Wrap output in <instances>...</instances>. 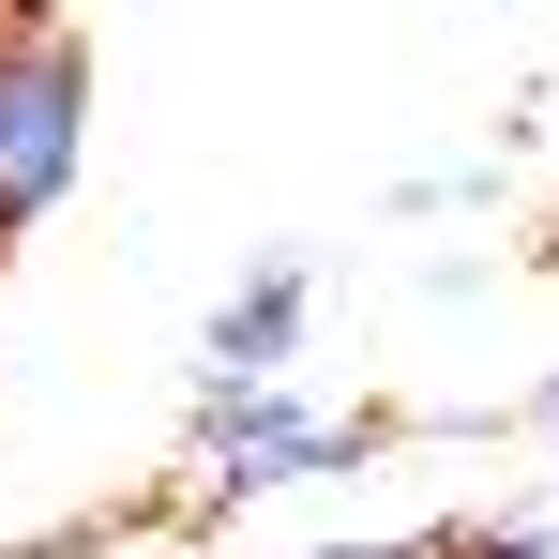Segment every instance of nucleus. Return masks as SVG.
<instances>
[{"instance_id":"f257e3e1","label":"nucleus","mask_w":559,"mask_h":559,"mask_svg":"<svg viewBox=\"0 0 559 559\" xmlns=\"http://www.w3.org/2000/svg\"><path fill=\"white\" fill-rule=\"evenodd\" d=\"M182 439H197V499H273V484H318V468H364L378 439H393V408H302V393H212L197 378V408H182Z\"/></svg>"},{"instance_id":"f03ea898","label":"nucleus","mask_w":559,"mask_h":559,"mask_svg":"<svg viewBox=\"0 0 559 559\" xmlns=\"http://www.w3.org/2000/svg\"><path fill=\"white\" fill-rule=\"evenodd\" d=\"M92 167V61L76 31H0V227H46Z\"/></svg>"},{"instance_id":"7ed1b4c3","label":"nucleus","mask_w":559,"mask_h":559,"mask_svg":"<svg viewBox=\"0 0 559 559\" xmlns=\"http://www.w3.org/2000/svg\"><path fill=\"white\" fill-rule=\"evenodd\" d=\"M302 318H318V258H302V242H273L258 273H242L212 318H197V378H212V393H287V364H302Z\"/></svg>"},{"instance_id":"20e7f679","label":"nucleus","mask_w":559,"mask_h":559,"mask_svg":"<svg viewBox=\"0 0 559 559\" xmlns=\"http://www.w3.org/2000/svg\"><path fill=\"white\" fill-rule=\"evenodd\" d=\"M530 424H545V439H559V378H545V393H530Z\"/></svg>"}]
</instances>
